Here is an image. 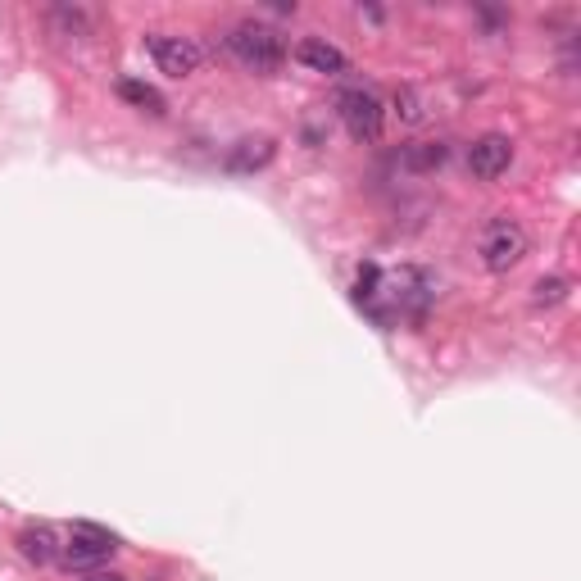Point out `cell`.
Instances as JSON below:
<instances>
[{
	"label": "cell",
	"instance_id": "obj_6",
	"mask_svg": "<svg viewBox=\"0 0 581 581\" xmlns=\"http://www.w3.org/2000/svg\"><path fill=\"white\" fill-rule=\"evenodd\" d=\"M509 164H513V146L500 132H486V137H477L473 146H468V168H473V178H482V182H495L500 173H509Z\"/></svg>",
	"mask_w": 581,
	"mask_h": 581
},
{
	"label": "cell",
	"instance_id": "obj_13",
	"mask_svg": "<svg viewBox=\"0 0 581 581\" xmlns=\"http://www.w3.org/2000/svg\"><path fill=\"white\" fill-rule=\"evenodd\" d=\"M395 114H400L404 123H418V119H423V100H418L409 87H400V91H395Z\"/></svg>",
	"mask_w": 581,
	"mask_h": 581
},
{
	"label": "cell",
	"instance_id": "obj_11",
	"mask_svg": "<svg viewBox=\"0 0 581 581\" xmlns=\"http://www.w3.org/2000/svg\"><path fill=\"white\" fill-rule=\"evenodd\" d=\"M119 96L128 100V105H137V109H146V114H164L168 109V100L159 96L150 82H137V78H123L119 82Z\"/></svg>",
	"mask_w": 581,
	"mask_h": 581
},
{
	"label": "cell",
	"instance_id": "obj_8",
	"mask_svg": "<svg viewBox=\"0 0 581 581\" xmlns=\"http://www.w3.org/2000/svg\"><path fill=\"white\" fill-rule=\"evenodd\" d=\"M19 550L28 563H37V568H46V563L60 559V541H55V532L50 527H23L19 532Z\"/></svg>",
	"mask_w": 581,
	"mask_h": 581
},
{
	"label": "cell",
	"instance_id": "obj_7",
	"mask_svg": "<svg viewBox=\"0 0 581 581\" xmlns=\"http://www.w3.org/2000/svg\"><path fill=\"white\" fill-rule=\"evenodd\" d=\"M296 55H300V64H305V69L327 73V78L345 73V64H350V60H345V55H341V50H336L327 37H305V41H300V50H296Z\"/></svg>",
	"mask_w": 581,
	"mask_h": 581
},
{
	"label": "cell",
	"instance_id": "obj_5",
	"mask_svg": "<svg viewBox=\"0 0 581 581\" xmlns=\"http://www.w3.org/2000/svg\"><path fill=\"white\" fill-rule=\"evenodd\" d=\"M114 550H119V536L114 532H105L96 522H78L69 536V550H64V563H69V568H91V563L109 559Z\"/></svg>",
	"mask_w": 581,
	"mask_h": 581
},
{
	"label": "cell",
	"instance_id": "obj_12",
	"mask_svg": "<svg viewBox=\"0 0 581 581\" xmlns=\"http://www.w3.org/2000/svg\"><path fill=\"white\" fill-rule=\"evenodd\" d=\"M568 296V277H541L536 282V305H559V300Z\"/></svg>",
	"mask_w": 581,
	"mask_h": 581
},
{
	"label": "cell",
	"instance_id": "obj_4",
	"mask_svg": "<svg viewBox=\"0 0 581 581\" xmlns=\"http://www.w3.org/2000/svg\"><path fill=\"white\" fill-rule=\"evenodd\" d=\"M146 46H150V55H155L159 73H168V78H191V73L200 69V60H205V50H200L196 37H168V32H155Z\"/></svg>",
	"mask_w": 581,
	"mask_h": 581
},
{
	"label": "cell",
	"instance_id": "obj_2",
	"mask_svg": "<svg viewBox=\"0 0 581 581\" xmlns=\"http://www.w3.org/2000/svg\"><path fill=\"white\" fill-rule=\"evenodd\" d=\"M227 50L255 73H277L286 64L282 37L273 28H264V23H237V28L227 32Z\"/></svg>",
	"mask_w": 581,
	"mask_h": 581
},
{
	"label": "cell",
	"instance_id": "obj_14",
	"mask_svg": "<svg viewBox=\"0 0 581 581\" xmlns=\"http://www.w3.org/2000/svg\"><path fill=\"white\" fill-rule=\"evenodd\" d=\"M82 581H128V577H123V572H114V568H91Z\"/></svg>",
	"mask_w": 581,
	"mask_h": 581
},
{
	"label": "cell",
	"instance_id": "obj_3",
	"mask_svg": "<svg viewBox=\"0 0 581 581\" xmlns=\"http://www.w3.org/2000/svg\"><path fill=\"white\" fill-rule=\"evenodd\" d=\"M336 114H341L345 132L355 141H377L386 128V109L368 87H345L341 96H336Z\"/></svg>",
	"mask_w": 581,
	"mask_h": 581
},
{
	"label": "cell",
	"instance_id": "obj_1",
	"mask_svg": "<svg viewBox=\"0 0 581 581\" xmlns=\"http://www.w3.org/2000/svg\"><path fill=\"white\" fill-rule=\"evenodd\" d=\"M477 255H482L486 273H509L527 255V227L518 218H491L477 237Z\"/></svg>",
	"mask_w": 581,
	"mask_h": 581
},
{
	"label": "cell",
	"instance_id": "obj_9",
	"mask_svg": "<svg viewBox=\"0 0 581 581\" xmlns=\"http://www.w3.org/2000/svg\"><path fill=\"white\" fill-rule=\"evenodd\" d=\"M273 155H277V146H273L268 137H259V141H237V150L227 155V168H232V173H255V168H264Z\"/></svg>",
	"mask_w": 581,
	"mask_h": 581
},
{
	"label": "cell",
	"instance_id": "obj_10",
	"mask_svg": "<svg viewBox=\"0 0 581 581\" xmlns=\"http://www.w3.org/2000/svg\"><path fill=\"white\" fill-rule=\"evenodd\" d=\"M450 159V146L445 141H414V146L404 150V168H414V173H432Z\"/></svg>",
	"mask_w": 581,
	"mask_h": 581
}]
</instances>
